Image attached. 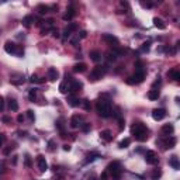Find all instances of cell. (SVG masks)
<instances>
[{"mask_svg":"<svg viewBox=\"0 0 180 180\" xmlns=\"http://www.w3.org/2000/svg\"><path fill=\"white\" fill-rule=\"evenodd\" d=\"M89 56H90V59H92L93 62H99V61L101 59V53H100V51H97V49H94V51H92Z\"/></svg>","mask_w":180,"mask_h":180,"instance_id":"d4e9b609","label":"cell"},{"mask_svg":"<svg viewBox=\"0 0 180 180\" xmlns=\"http://www.w3.org/2000/svg\"><path fill=\"white\" fill-rule=\"evenodd\" d=\"M89 180H97V179H96L94 176H93V175H92V177H90V179H89Z\"/></svg>","mask_w":180,"mask_h":180,"instance_id":"94428289","label":"cell"},{"mask_svg":"<svg viewBox=\"0 0 180 180\" xmlns=\"http://www.w3.org/2000/svg\"><path fill=\"white\" fill-rule=\"evenodd\" d=\"M107 173L108 176H111L114 180H120L121 179V175H123V166L118 160L111 162L108 166H107Z\"/></svg>","mask_w":180,"mask_h":180,"instance_id":"3957f363","label":"cell"},{"mask_svg":"<svg viewBox=\"0 0 180 180\" xmlns=\"http://www.w3.org/2000/svg\"><path fill=\"white\" fill-rule=\"evenodd\" d=\"M17 121H18V123H23V121H24V116H23V114H18V116H17Z\"/></svg>","mask_w":180,"mask_h":180,"instance_id":"6f0895ef","label":"cell"},{"mask_svg":"<svg viewBox=\"0 0 180 180\" xmlns=\"http://www.w3.org/2000/svg\"><path fill=\"white\" fill-rule=\"evenodd\" d=\"M75 14H76V11H75V4H69L68 9H66V14L64 16V20L65 21L72 20V18L75 17Z\"/></svg>","mask_w":180,"mask_h":180,"instance_id":"9a60e30c","label":"cell"},{"mask_svg":"<svg viewBox=\"0 0 180 180\" xmlns=\"http://www.w3.org/2000/svg\"><path fill=\"white\" fill-rule=\"evenodd\" d=\"M168 76L172 77L175 82H179L180 80V72L177 69H172V70H169V72H168Z\"/></svg>","mask_w":180,"mask_h":180,"instance_id":"603a6c76","label":"cell"},{"mask_svg":"<svg viewBox=\"0 0 180 180\" xmlns=\"http://www.w3.org/2000/svg\"><path fill=\"white\" fill-rule=\"evenodd\" d=\"M65 120L64 118H59L58 121H56V124H55V127H56V129L59 131V134H61V137L65 138L66 137V131H65Z\"/></svg>","mask_w":180,"mask_h":180,"instance_id":"2e32d148","label":"cell"},{"mask_svg":"<svg viewBox=\"0 0 180 180\" xmlns=\"http://www.w3.org/2000/svg\"><path fill=\"white\" fill-rule=\"evenodd\" d=\"M173 131H175V127H173V124H165L162 129H160V132H162V135H165V137H169L173 134Z\"/></svg>","mask_w":180,"mask_h":180,"instance_id":"ac0fdd59","label":"cell"},{"mask_svg":"<svg viewBox=\"0 0 180 180\" xmlns=\"http://www.w3.org/2000/svg\"><path fill=\"white\" fill-rule=\"evenodd\" d=\"M4 51H6L7 53L17 55V56H23V55H24V49H23V47L16 45V44L11 42V41H7V42H6V45H4Z\"/></svg>","mask_w":180,"mask_h":180,"instance_id":"5b68a950","label":"cell"},{"mask_svg":"<svg viewBox=\"0 0 180 180\" xmlns=\"http://www.w3.org/2000/svg\"><path fill=\"white\" fill-rule=\"evenodd\" d=\"M76 30H77V24H76V23H70V24H68V25L65 27V30H64L62 38H64V40L69 38V37L72 35V32L76 31Z\"/></svg>","mask_w":180,"mask_h":180,"instance_id":"30bf717a","label":"cell"},{"mask_svg":"<svg viewBox=\"0 0 180 180\" xmlns=\"http://www.w3.org/2000/svg\"><path fill=\"white\" fill-rule=\"evenodd\" d=\"M53 180H64V176H56Z\"/></svg>","mask_w":180,"mask_h":180,"instance_id":"91938a15","label":"cell"},{"mask_svg":"<svg viewBox=\"0 0 180 180\" xmlns=\"http://www.w3.org/2000/svg\"><path fill=\"white\" fill-rule=\"evenodd\" d=\"M83 117L82 116H79V114H75V116H72V118H70V127L72 128H77V127H80L83 123Z\"/></svg>","mask_w":180,"mask_h":180,"instance_id":"5bb4252c","label":"cell"},{"mask_svg":"<svg viewBox=\"0 0 180 180\" xmlns=\"http://www.w3.org/2000/svg\"><path fill=\"white\" fill-rule=\"evenodd\" d=\"M28 99H30V101H35V99H37V90H35V89H31V90H30Z\"/></svg>","mask_w":180,"mask_h":180,"instance_id":"8d00e7d4","label":"cell"},{"mask_svg":"<svg viewBox=\"0 0 180 180\" xmlns=\"http://www.w3.org/2000/svg\"><path fill=\"white\" fill-rule=\"evenodd\" d=\"M176 138L175 137H168V138H165V139H158L156 141V145H160L162 146V149H170V148H173L175 145H176Z\"/></svg>","mask_w":180,"mask_h":180,"instance_id":"52a82bcc","label":"cell"},{"mask_svg":"<svg viewBox=\"0 0 180 180\" xmlns=\"http://www.w3.org/2000/svg\"><path fill=\"white\" fill-rule=\"evenodd\" d=\"M27 117H28V120H30L31 123L35 120V114H34V111H32V110H28V111H27Z\"/></svg>","mask_w":180,"mask_h":180,"instance_id":"ee69618b","label":"cell"},{"mask_svg":"<svg viewBox=\"0 0 180 180\" xmlns=\"http://www.w3.org/2000/svg\"><path fill=\"white\" fill-rule=\"evenodd\" d=\"M135 72H139V70H145L144 69V62L142 61H138V62H135Z\"/></svg>","mask_w":180,"mask_h":180,"instance_id":"ab89813d","label":"cell"},{"mask_svg":"<svg viewBox=\"0 0 180 180\" xmlns=\"http://www.w3.org/2000/svg\"><path fill=\"white\" fill-rule=\"evenodd\" d=\"M97 158H100V155L99 153H92V155H89L87 156V159H86V163H89V162H93L94 159H97Z\"/></svg>","mask_w":180,"mask_h":180,"instance_id":"f35d334b","label":"cell"},{"mask_svg":"<svg viewBox=\"0 0 180 180\" xmlns=\"http://www.w3.org/2000/svg\"><path fill=\"white\" fill-rule=\"evenodd\" d=\"M86 68H87V65H86L85 62H79V64H76L73 66V72H76V73H83L86 70Z\"/></svg>","mask_w":180,"mask_h":180,"instance_id":"7402d4cb","label":"cell"},{"mask_svg":"<svg viewBox=\"0 0 180 180\" xmlns=\"http://www.w3.org/2000/svg\"><path fill=\"white\" fill-rule=\"evenodd\" d=\"M148 99H149V100H158V99H159V90H156V89L149 90Z\"/></svg>","mask_w":180,"mask_h":180,"instance_id":"83f0119b","label":"cell"},{"mask_svg":"<svg viewBox=\"0 0 180 180\" xmlns=\"http://www.w3.org/2000/svg\"><path fill=\"white\" fill-rule=\"evenodd\" d=\"M68 104L70 107H77L82 104V101H80L77 97H75V96H69V97H68Z\"/></svg>","mask_w":180,"mask_h":180,"instance_id":"44dd1931","label":"cell"},{"mask_svg":"<svg viewBox=\"0 0 180 180\" xmlns=\"http://www.w3.org/2000/svg\"><path fill=\"white\" fill-rule=\"evenodd\" d=\"M77 42H79V37H76V38H72V40H70V44H72L73 47H77Z\"/></svg>","mask_w":180,"mask_h":180,"instance_id":"db71d44e","label":"cell"},{"mask_svg":"<svg viewBox=\"0 0 180 180\" xmlns=\"http://www.w3.org/2000/svg\"><path fill=\"white\" fill-rule=\"evenodd\" d=\"M107 72V66H100V65H97L93 68V70L90 72V76H89V79L92 80V82H97V80H100Z\"/></svg>","mask_w":180,"mask_h":180,"instance_id":"277c9868","label":"cell"},{"mask_svg":"<svg viewBox=\"0 0 180 180\" xmlns=\"http://www.w3.org/2000/svg\"><path fill=\"white\" fill-rule=\"evenodd\" d=\"M82 106H83V108H85L86 111H90V108H92V104H90V101L87 99L82 100Z\"/></svg>","mask_w":180,"mask_h":180,"instance_id":"e575fe53","label":"cell"},{"mask_svg":"<svg viewBox=\"0 0 180 180\" xmlns=\"http://www.w3.org/2000/svg\"><path fill=\"white\" fill-rule=\"evenodd\" d=\"M169 165L173 168L175 170H179V168H180V163H179V158L175 155V156H172L170 158V160H169Z\"/></svg>","mask_w":180,"mask_h":180,"instance_id":"cb8c5ba5","label":"cell"},{"mask_svg":"<svg viewBox=\"0 0 180 180\" xmlns=\"http://www.w3.org/2000/svg\"><path fill=\"white\" fill-rule=\"evenodd\" d=\"M69 83H70V82H66V80L62 82V83L59 85V92L64 93V94H66V93L69 92Z\"/></svg>","mask_w":180,"mask_h":180,"instance_id":"4316f807","label":"cell"},{"mask_svg":"<svg viewBox=\"0 0 180 180\" xmlns=\"http://www.w3.org/2000/svg\"><path fill=\"white\" fill-rule=\"evenodd\" d=\"M100 138L103 139V141H106V142H110V141H113V132L110 131V129H103V131H100Z\"/></svg>","mask_w":180,"mask_h":180,"instance_id":"d6986e66","label":"cell"},{"mask_svg":"<svg viewBox=\"0 0 180 180\" xmlns=\"http://www.w3.org/2000/svg\"><path fill=\"white\" fill-rule=\"evenodd\" d=\"M149 49H151V42L142 44V47L139 48V51H141V52H148Z\"/></svg>","mask_w":180,"mask_h":180,"instance_id":"74e56055","label":"cell"},{"mask_svg":"<svg viewBox=\"0 0 180 180\" xmlns=\"http://www.w3.org/2000/svg\"><path fill=\"white\" fill-rule=\"evenodd\" d=\"M51 31H52V35L55 37V38H59V37H61V34H59V31H58L56 28H52Z\"/></svg>","mask_w":180,"mask_h":180,"instance_id":"681fc988","label":"cell"},{"mask_svg":"<svg viewBox=\"0 0 180 180\" xmlns=\"http://www.w3.org/2000/svg\"><path fill=\"white\" fill-rule=\"evenodd\" d=\"M145 76H146V72H145V70H139V72H135L134 75H131L129 77H127L125 82H127L128 85H139V83L144 82Z\"/></svg>","mask_w":180,"mask_h":180,"instance_id":"8992f818","label":"cell"},{"mask_svg":"<svg viewBox=\"0 0 180 180\" xmlns=\"http://www.w3.org/2000/svg\"><path fill=\"white\" fill-rule=\"evenodd\" d=\"M108 179V173H107V170H104L101 175H100V180H107Z\"/></svg>","mask_w":180,"mask_h":180,"instance_id":"c3c4849f","label":"cell"},{"mask_svg":"<svg viewBox=\"0 0 180 180\" xmlns=\"http://www.w3.org/2000/svg\"><path fill=\"white\" fill-rule=\"evenodd\" d=\"M103 40H104L108 45L114 47V48H117V47H118V44H120L118 38H117L116 35H113V34H103Z\"/></svg>","mask_w":180,"mask_h":180,"instance_id":"9c48e42d","label":"cell"},{"mask_svg":"<svg viewBox=\"0 0 180 180\" xmlns=\"http://www.w3.org/2000/svg\"><path fill=\"white\" fill-rule=\"evenodd\" d=\"M30 82H31V83H42L44 79H40L37 75H31V77H30Z\"/></svg>","mask_w":180,"mask_h":180,"instance_id":"836d02e7","label":"cell"},{"mask_svg":"<svg viewBox=\"0 0 180 180\" xmlns=\"http://www.w3.org/2000/svg\"><path fill=\"white\" fill-rule=\"evenodd\" d=\"M80 129H82L83 132H89V131H90V124H89V123H83V124L80 125Z\"/></svg>","mask_w":180,"mask_h":180,"instance_id":"b9f144b4","label":"cell"},{"mask_svg":"<svg viewBox=\"0 0 180 180\" xmlns=\"http://www.w3.org/2000/svg\"><path fill=\"white\" fill-rule=\"evenodd\" d=\"M117 59V55L116 53H113V51H110V52H107V61H116Z\"/></svg>","mask_w":180,"mask_h":180,"instance_id":"60d3db41","label":"cell"},{"mask_svg":"<svg viewBox=\"0 0 180 180\" xmlns=\"http://www.w3.org/2000/svg\"><path fill=\"white\" fill-rule=\"evenodd\" d=\"M96 110H97V114L101 117V118H108V117H111V113H113L111 103H110L108 99H104V94L97 100V103H96Z\"/></svg>","mask_w":180,"mask_h":180,"instance_id":"6da1fadb","label":"cell"},{"mask_svg":"<svg viewBox=\"0 0 180 180\" xmlns=\"http://www.w3.org/2000/svg\"><path fill=\"white\" fill-rule=\"evenodd\" d=\"M153 25H155L158 30H166L165 21H163L162 18H159V17H155V18H153Z\"/></svg>","mask_w":180,"mask_h":180,"instance_id":"ffe728a7","label":"cell"},{"mask_svg":"<svg viewBox=\"0 0 180 180\" xmlns=\"http://www.w3.org/2000/svg\"><path fill=\"white\" fill-rule=\"evenodd\" d=\"M13 148H14V146H7V148L6 149H3V153H4V155H6V156H7V155H10V152L11 151H13Z\"/></svg>","mask_w":180,"mask_h":180,"instance_id":"7dc6e473","label":"cell"},{"mask_svg":"<svg viewBox=\"0 0 180 180\" xmlns=\"http://www.w3.org/2000/svg\"><path fill=\"white\" fill-rule=\"evenodd\" d=\"M37 165H38L40 172H45V170L48 169V163H47L44 155H38V156H37Z\"/></svg>","mask_w":180,"mask_h":180,"instance_id":"4fadbf2b","label":"cell"},{"mask_svg":"<svg viewBox=\"0 0 180 180\" xmlns=\"http://www.w3.org/2000/svg\"><path fill=\"white\" fill-rule=\"evenodd\" d=\"M124 127H125V121H124V118L121 117V118H118V129H120V131H123Z\"/></svg>","mask_w":180,"mask_h":180,"instance_id":"7bdbcfd3","label":"cell"},{"mask_svg":"<svg viewBox=\"0 0 180 180\" xmlns=\"http://www.w3.org/2000/svg\"><path fill=\"white\" fill-rule=\"evenodd\" d=\"M158 80H155L153 82V87H156V86H160V77H156Z\"/></svg>","mask_w":180,"mask_h":180,"instance_id":"9f6ffc18","label":"cell"},{"mask_svg":"<svg viewBox=\"0 0 180 180\" xmlns=\"http://www.w3.org/2000/svg\"><path fill=\"white\" fill-rule=\"evenodd\" d=\"M160 176H162V170H160V169L153 170V173H152V180H158V179H160Z\"/></svg>","mask_w":180,"mask_h":180,"instance_id":"d590c367","label":"cell"},{"mask_svg":"<svg viewBox=\"0 0 180 180\" xmlns=\"http://www.w3.org/2000/svg\"><path fill=\"white\" fill-rule=\"evenodd\" d=\"M129 144H131V139H129V138H125V139H123V141L118 144V146H120L121 149H124V148H128Z\"/></svg>","mask_w":180,"mask_h":180,"instance_id":"4dcf8cb0","label":"cell"},{"mask_svg":"<svg viewBox=\"0 0 180 180\" xmlns=\"http://www.w3.org/2000/svg\"><path fill=\"white\" fill-rule=\"evenodd\" d=\"M24 165H25L27 168H31V166H32V160H31V156H30L28 153H25V156H24Z\"/></svg>","mask_w":180,"mask_h":180,"instance_id":"1f68e13d","label":"cell"},{"mask_svg":"<svg viewBox=\"0 0 180 180\" xmlns=\"http://www.w3.org/2000/svg\"><path fill=\"white\" fill-rule=\"evenodd\" d=\"M111 114H113V117H114V118H117V120H118V118H121V107H116V108H114V111H113V113H111Z\"/></svg>","mask_w":180,"mask_h":180,"instance_id":"d6a6232c","label":"cell"},{"mask_svg":"<svg viewBox=\"0 0 180 180\" xmlns=\"http://www.w3.org/2000/svg\"><path fill=\"white\" fill-rule=\"evenodd\" d=\"M37 11H38L41 16H44L45 13H48V11H49V7H48V6H45V4H38V6H37Z\"/></svg>","mask_w":180,"mask_h":180,"instance_id":"f1b7e54d","label":"cell"},{"mask_svg":"<svg viewBox=\"0 0 180 180\" xmlns=\"http://www.w3.org/2000/svg\"><path fill=\"white\" fill-rule=\"evenodd\" d=\"M47 76H48V79H49L51 82H55V80L59 77V72H58L56 68H49L48 72H47Z\"/></svg>","mask_w":180,"mask_h":180,"instance_id":"e0dca14e","label":"cell"},{"mask_svg":"<svg viewBox=\"0 0 180 180\" xmlns=\"http://www.w3.org/2000/svg\"><path fill=\"white\" fill-rule=\"evenodd\" d=\"M141 6H142V7H146V9H152V7H153V3H151V1H146V3H145V1H141Z\"/></svg>","mask_w":180,"mask_h":180,"instance_id":"f6af8a7d","label":"cell"},{"mask_svg":"<svg viewBox=\"0 0 180 180\" xmlns=\"http://www.w3.org/2000/svg\"><path fill=\"white\" fill-rule=\"evenodd\" d=\"M32 21H34V17H32L31 14H28V16H25V17L23 18V25H24V27H27V28H30Z\"/></svg>","mask_w":180,"mask_h":180,"instance_id":"484cf974","label":"cell"},{"mask_svg":"<svg viewBox=\"0 0 180 180\" xmlns=\"http://www.w3.org/2000/svg\"><path fill=\"white\" fill-rule=\"evenodd\" d=\"M1 121L7 124V123H10V121H11V118H10L9 116H3V118H1Z\"/></svg>","mask_w":180,"mask_h":180,"instance_id":"11a10c76","label":"cell"},{"mask_svg":"<svg viewBox=\"0 0 180 180\" xmlns=\"http://www.w3.org/2000/svg\"><path fill=\"white\" fill-rule=\"evenodd\" d=\"M48 149H49V151H53V149H55V141H53V139H49V141H48Z\"/></svg>","mask_w":180,"mask_h":180,"instance_id":"bcb514c9","label":"cell"},{"mask_svg":"<svg viewBox=\"0 0 180 180\" xmlns=\"http://www.w3.org/2000/svg\"><path fill=\"white\" fill-rule=\"evenodd\" d=\"M131 134L134 135V138H135L137 141L144 142V141L148 139V128H146V125H145L144 123L137 121V123H134L132 127H131Z\"/></svg>","mask_w":180,"mask_h":180,"instance_id":"7a4b0ae2","label":"cell"},{"mask_svg":"<svg viewBox=\"0 0 180 180\" xmlns=\"http://www.w3.org/2000/svg\"><path fill=\"white\" fill-rule=\"evenodd\" d=\"M166 117V110L165 108H155L153 111H152V118L155 120V121H160V120H163Z\"/></svg>","mask_w":180,"mask_h":180,"instance_id":"8fae6325","label":"cell"},{"mask_svg":"<svg viewBox=\"0 0 180 180\" xmlns=\"http://www.w3.org/2000/svg\"><path fill=\"white\" fill-rule=\"evenodd\" d=\"M77 37H79V40H80V38H86V37H87V32H86L85 30H82V31L79 32V35H77Z\"/></svg>","mask_w":180,"mask_h":180,"instance_id":"816d5d0a","label":"cell"},{"mask_svg":"<svg viewBox=\"0 0 180 180\" xmlns=\"http://www.w3.org/2000/svg\"><path fill=\"white\" fill-rule=\"evenodd\" d=\"M4 142H6V135H4V134H0V146H3Z\"/></svg>","mask_w":180,"mask_h":180,"instance_id":"f5cc1de1","label":"cell"},{"mask_svg":"<svg viewBox=\"0 0 180 180\" xmlns=\"http://www.w3.org/2000/svg\"><path fill=\"white\" fill-rule=\"evenodd\" d=\"M64 151H70V145L65 144V145H64Z\"/></svg>","mask_w":180,"mask_h":180,"instance_id":"680465c9","label":"cell"},{"mask_svg":"<svg viewBox=\"0 0 180 180\" xmlns=\"http://www.w3.org/2000/svg\"><path fill=\"white\" fill-rule=\"evenodd\" d=\"M83 89V85H82V82H79V80H72L70 83H69V92L70 93H77V92H80Z\"/></svg>","mask_w":180,"mask_h":180,"instance_id":"7c38bea8","label":"cell"},{"mask_svg":"<svg viewBox=\"0 0 180 180\" xmlns=\"http://www.w3.org/2000/svg\"><path fill=\"white\" fill-rule=\"evenodd\" d=\"M3 110H4V99L0 96V113H1Z\"/></svg>","mask_w":180,"mask_h":180,"instance_id":"f907efd6","label":"cell"},{"mask_svg":"<svg viewBox=\"0 0 180 180\" xmlns=\"http://www.w3.org/2000/svg\"><path fill=\"white\" fill-rule=\"evenodd\" d=\"M145 162H146L148 165H156L159 162L158 155H156L153 151H148V152L145 153Z\"/></svg>","mask_w":180,"mask_h":180,"instance_id":"ba28073f","label":"cell"},{"mask_svg":"<svg viewBox=\"0 0 180 180\" xmlns=\"http://www.w3.org/2000/svg\"><path fill=\"white\" fill-rule=\"evenodd\" d=\"M9 107H10L11 111H18V103H17L14 99H10V101H9Z\"/></svg>","mask_w":180,"mask_h":180,"instance_id":"f546056e","label":"cell"}]
</instances>
